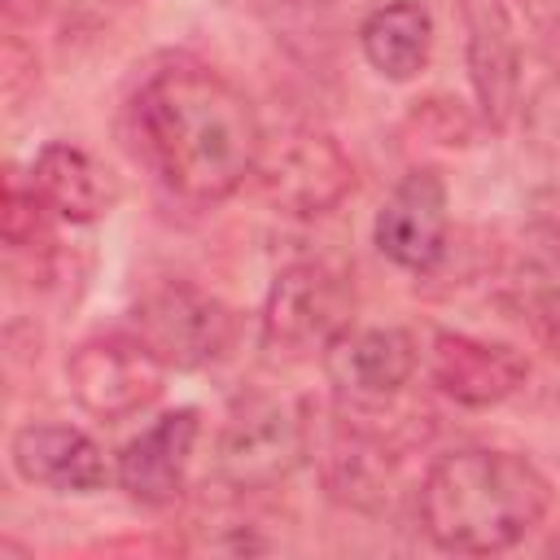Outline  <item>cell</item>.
Here are the masks:
<instances>
[{
	"label": "cell",
	"instance_id": "obj_1",
	"mask_svg": "<svg viewBox=\"0 0 560 560\" xmlns=\"http://www.w3.org/2000/svg\"><path fill=\"white\" fill-rule=\"evenodd\" d=\"M131 122L149 171L175 197L197 206L232 197L262 158L254 105L201 61L153 70L131 101Z\"/></svg>",
	"mask_w": 560,
	"mask_h": 560
},
{
	"label": "cell",
	"instance_id": "obj_2",
	"mask_svg": "<svg viewBox=\"0 0 560 560\" xmlns=\"http://www.w3.org/2000/svg\"><path fill=\"white\" fill-rule=\"evenodd\" d=\"M551 508V481L516 451L468 446L442 455L416 494L433 547L455 556H494L516 547Z\"/></svg>",
	"mask_w": 560,
	"mask_h": 560
},
{
	"label": "cell",
	"instance_id": "obj_3",
	"mask_svg": "<svg viewBox=\"0 0 560 560\" xmlns=\"http://www.w3.org/2000/svg\"><path fill=\"white\" fill-rule=\"evenodd\" d=\"M350 315H354L350 276L324 258H302L271 280L258 315V337L271 359L298 363L324 354L350 328Z\"/></svg>",
	"mask_w": 560,
	"mask_h": 560
},
{
	"label": "cell",
	"instance_id": "obj_4",
	"mask_svg": "<svg viewBox=\"0 0 560 560\" xmlns=\"http://www.w3.org/2000/svg\"><path fill=\"white\" fill-rule=\"evenodd\" d=\"M311 451L306 411L280 394H249L232 407L214 442V477L241 494L271 490Z\"/></svg>",
	"mask_w": 560,
	"mask_h": 560
},
{
	"label": "cell",
	"instance_id": "obj_5",
	"mask_svg": "<svg viewBox=\"0 0 560 560\" xmlns=\"http://www.w3.org/2000/svg\"><path fill=\"white\" fill-rule=\"evenodd\" d=\"M136 337L166 368L192 372L232 350L236 311L188 280H162L136 302Z\"/></svg>",
	"mask_w": 560,
	"mask_h": 560
},
{
	"label": "cell",
	"instance_id": "obj_6",
	"mask_svg": "<svg viewBox=\"0 0 560 560\" xmlns=\"http://www.w3.org/2000/svg\"><path fill=\"white\" fill-rule=\"evenodd\" d=\"M166 363L140 337H88L66 359L70 394L96 420H127L144 411L166 381Z\"/></svg>",
	"mask_w": 560,
	"mask_h": 560
},
{
	"label": "cell",
	"instance_id": "obj_7",
	"mask_svg": "<svg viewBox=\"0 0 560 560\" xmlns=\"http://www.w3.org/2000/svg\"><path fill=\"white\" fill-rule=\"evenodd\" d=\"M254 171L262 179L267 201L298 219L328 214L354 192V162L324 131H293L276 149L262 144V158Z\"/></svg>",
	"mask_w": 560,
	"mask_h": 560
},
{
	"label": "cell",
	"instance_id": "obj_8",
	"mask_svg": "<svg viewBox=\"0 0 560 560\" xmlns=\"http://www.w3.org/2000/svg\"><path fill=\"white\" fill-rule=\"evenodd\" d=\"M376 249L402 271H433L451 245V197L438 171H407L376 210Z\"/></svg>",
	"mask_w": 560,
	"mask_h": 560
},
{
	"label": "cell",
	"instance_id": "obj_9",
	"mask_svg": "<svg viewBox=\"0 0 560 560\" xmlns=\"http://www.w3.org/2000/svg\"><path fill=\"white\" fill-rule=\"evenodd\" d=\"M459 18L468 31V79L481 122L503 131L521 109V44L508 0H459Z\"/></svg>",
	"mask_w": 560,
	"mask_h": 560
},
{
	"label": "cell",
	"instance_id": "obj_10",
	"mask_svg": "<svg viewBox=\"0 0 560 560\" xmlns=\"http://www.w3.org/2000/svg\"><path fill=\"white\" fill-rule=\"evenodd\" d=\"M429 381L464 407H494L529 381V359L508 341L442 328L429 341Z\"/></svg>",
	"mask_w": 560,
	"mask_h": 560
},
{
	"label": "cell",
	"instance_id": "obj_11",
	"mask_svg": "<svg viewBox=\"0 0 560 560\" xmlns=\"http://www.w3.org/2000/svg\"><path fill=\"white\" fill-rule=\"evenodd\" d=\"M197 433H201L197 407H175L158 416L140 438H131L118 451V486L127 490V499L144 508L175 503L184 494V472H188Z\"/></svg>",
	"mask_w": 560,
	"mask_h": 560
},
{
	"label": "cell",
	"instance_id": "obj_12",
	"mask_svg": "<svg viewBox=\"0 0 560 560\" xmlns=\"http://www.w3.org/2000/svg\"><path fill=\"white\" fill-rule=\"evenodd\" d=\"M416 363H420V350L407 328H354L350 324L324 350L328 381L354 402H385L402 394Z\"/></svg>",
	"mask_w": 560,
	"mask_h": 560
},
{
	"label": "cell",
	"instance_id": "obj_13",
	"mask_svg": "<svg viewBox=\"0 0 560 560\" xmlns=\"http://www.w3.org/2000/svg\"><path fill=\"white\" fill-rule=\"evenodd\" d=\"M9 459L22 481L57 490V494H92L109 477V464L96 438H88L74 424H52V420L22 424L9 442Z\"/></svg>",
	"mask_w": 560,
	"mask_h": 560
},
{
	"label": "cell",
	"instance_id": "obj_14",
	"mask_svg": "<svg viewBox=\"0 0 560 560\" xmlns=\"http://www.w3.org/2000/svg\"><path fill=\"white\" fill-rule=\"evenodd\" d=\"M35 197L66 223H96L118 201V179L79 144L52 140L31 162Z\"/></svg>",
	"mask_w": 560,
	"mask_h": 560
},
{
	"label": "cell",
	"instance_id": "obj_15",
	"mask_svg": "<svg viewBox=\"0 0 560 560\" xmlns=\"http://www.w3.org/2000/svg\"><path fill=\"white\" fill-rule=\"evenodd\" d=\"M359 48L368 57V66L389 79V83H407L429 66L433 52V18L420 0H394L381 4L363 18L359 26Z\"/></svg>",
	"mask_w": 560,
	"mask_h": 560
},
{
	"label": "cell",
	"instance_id": "obj_16",
	"mask_svg": "<svg viewBox=\"0 0 560 560\" xmlns=\"http://www.w3.org/2000/svg\"><path fill=\"white\" fill-rule=\"evenodd\" d=\"M516 306L551 354H560V236H542V258H534L516 280Z\"/></svg>",
	"mask_w": 560,
	"mask_h": 560
},
{
	"label": "cell",
	"instance_id": "obj_17",
	"mask_svg": "<svg viewBox=\"0 0 560 560\" xmlns=\"http://www.w3.org/2000/svg\"><path fill=\"white\" fill-rule=\"evenodd\" d=\"M429 144H468L477 122L472 114L455 101V96H429V101H416L411 118H407Z\"/></svg>",
	"mask_w": 560,
	"mask_h": 560
},
{
	"label": "cell",
	"instance_id": "obj_18",
	"mask_svg": "<svg viewBox=\"0 0 560 560\" xmlns=\"http://www.w3.org/2000/svg\"><path fill=\"white\" fill-rule=\"evenodd\" d=\"M44 214H52V210L35 197V188H31V184L22 188V184L9 179L0 223H4V241H9L13 249H35V241H44Z\"/></svg>",
	"mask_w": 560,
	"mask_h": 560
},
{
	"label": "cell",
	"instance_id": "obj_19",
	"mask_svg": "<svg viewBox=\"0 0 560 560\" xmlns=\"http://www.w3.org/2000/svg\"><path fill=\"white\" fill-rule=\"evenodd\" d=\"M521 118H525L529 144L560 162V79H547L542 88H534V96L521 105Z\"/></svg>",
	"mask_w": 560,
	"mask_h": 560
},
{
	"label": "cell",
	"instance_id": "obj_20",
	"mask_svg": "<svg viewBox=\"0 0 560 560\" xmlns=\"http://www.w3.org/2000/svg\"><path fill=\"white\" fill-rule=\"evenodd\" d=\"M521 9L529 18V26H534V35H538V44L547 52V61L560 70V0H521Z\"/></svg>",
	"mask_w": 560,
	"mask_h": 560
}]
</instances>
